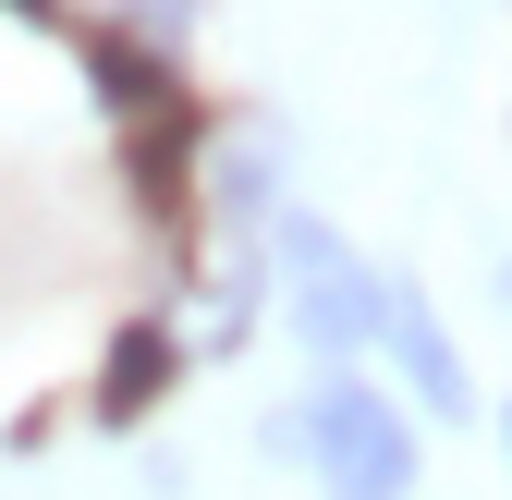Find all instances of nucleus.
<instances>
[{
	"mask_svg": "<svg viewBox=\"0 0 512 500\" xmlns=\"http://www.w3.org/2000/svg\"><path fill=\"white\" fill-rule=\"evenodd\" d=\"M281 440L330 476V500H403V488H415V427L391 415V391H378V379H330V391L281 427Z\"/></svg>",
	"mask_w": 512,
	"mask_h": 500,
	"instance_id": "f257e3e1",
	"label": "nucleus"
},
{
	"mask_svg": "<svg viewBox=\"0 0 512 500\" xmlns=\"http://www.w3.org/2000/svg\"><path fill=\"white\" fill-rule=\"evenodd\" d=\"M281 257L305 269V293H293V330L317 342V354H342V342H366V305H378V269H354L317 220H281Z\"/></svg>",
	"mask_w": 512,
	"mask_h": 500,
	"instance_id": "f03ea898",
	"label": "nucleus"
},
{
	"mask_svg": "<svg viewBox=\"0 0 512 500\" xmlns=\"http://www.w3.org/2000/svg\"><path fill=\"white\" fill-rule=\"evenodd\" d=\"M366 330L403 354V379H415V403H427V415H464V403H476V391H464V366H452V330L427 318V293H415V281H391V269H378Z\"/></svg>",
	"mask_w": 512,
	"mask_h": 500,
	"instance_id": "7ed1b4c3",
	"label": "nucleus"
},
{
	"mask_svg": "<svg viewBox=\"0 0 512 500\" xmlns=\"http://www.w3.org/2000/svg\"><path fill=\"white\" fill-rule=\"evenodd\" d=\"M159 379H171V342H159V330H122V342H110V391H98V415L135 427V415L159 403Z\"/></svg>",
	"mask_w": 512,
	"mask_h": 500,
	"instance_id": "20e7f679",
	"label": "nucleus"
},
{
	"mask_svg": "<svg viewBox=\"0 0 512 500\" xmlns=\"http://www.w3.org/2000/svg\"><path fill=\"white\" fill-rule=\"evenodd\" d=\"M500 305H512V269H500Z\"/></svg>",
	"mask_w": 512,
	"mask_h": 500,
	"instance_id": "39448f33",
	"label": "nucleus"
},
{
	"mask_svg": "<svg viewBox=\"0 0 512 500\" xmlns=\"http://www.w3.org/2000/svg\"><path fill=\"white\" fill-rule=\"evenodd\" d=\"M500 440H512V415H500Z\"/></svg>",
	"mask_w": 512,
	"mask_h": 500,
	"instance_id": "423d86ee",
	"label": "nucleus"
}]
</instances>
